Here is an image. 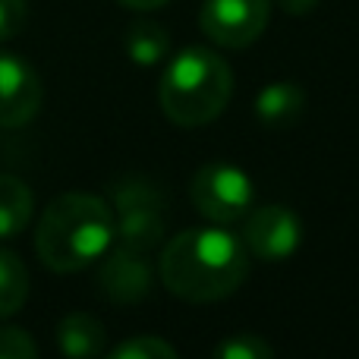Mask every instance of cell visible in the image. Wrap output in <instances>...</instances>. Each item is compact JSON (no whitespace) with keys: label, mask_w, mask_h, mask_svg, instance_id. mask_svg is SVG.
Segmentation results:
<instances>
[{"label":"cell","mask_w":359,"mask_h":359,"mask_svg":"<svg viewBox=\"0 0 359 359\" xmlns=\"http://www.w3.org/2000/svg\"><path fill=\"white\" fill-rule=\"evenodd\" d=\"M299 240H303V224H299L297 211L284 208V205L252 208L246 215V224H243L246 249L265 262H280L287 255H293Z\"/></svg>","instance_id":"cell-7"},{"label":"cell","mask_w":359,"mask_h":359,"mask_svg":"<svg viewBox=\"0 0 359 359\" xmlns=\"http://www.w3.org/2000/svg\"><path fill=\"white\" fill-rule=\"evenodd\" d=\"M29 299V271L25 262L10 249H0V318L16 316Z\"/></svg>","instance_id":"cell-14"},{"label":"cell","mask_w":359,"mask_h":359,"mask_svg":"<svg viewBox=\"0 0 359 359\" xmlns=\"http://www.w3.org/2000/svg\"><path fill=\"white\" fill-rule=\"evenodd\" d=\"M44 88L38 73L16 54L0 50V126L16 130L38 114Z\"/></svg>","instance_id":"cell-8"},{"label":"cell","mask_w":359,"mask_h":359,"mask_svg":"<svg viewBox=\"0 0 359 359\" xmlns=\"http://www.w3.org/2000/svg\"><path fill=\"white\" fill-rule=\"evenodd\" d=\"M249 249L221 227L183 230L161 252V280L177 299L217 303L243 287Z\"/></svg>","instance_id":"cell-1"},{"label":"cell","mask_w":359,"mask_h":359,"mask_svg":"<svg viewBox=\"0 0 359 359\" xmlns=\"http://www.w3.org/2000/svg\"><path fill=\"white\" fill-rule=\"evenodd\" d=\"M107 359H180V356L168 341L142 334V337H130V341L117 344Z\"/></svg>","instance_id":"cell-16"},{"label":"cell","mask_w":359,"mask_h":359,"mask_svg":"<svg viewBox=\"0 0 359 359\" xmlns=\"http://www.w3.org/2000/svg\"><path fill=\"white\" fill-rule=\"evenodd\" d=\"M98 284L107 299L114 303H139L151 290V265L145 262V252L117 246L98 271Z\"/></svg>","instance_id":"cell-9"},{"label":"cell","mask_w":359,"mask_h":359,"mask_svg":"<svg viewBox=\"0 0 359 359\" xmlns=\"http://www.w3.org/2000/svg\"><path fill=\"white\" fill-rule=\"evenodd\" d=\"M211 359H274V353H271L265 337L233 334V337H224V341L217 344Z\"/></svg>","instance_id":"cell-15"},{"label":"cell","mask_w":359,"mask_h":359,"mask_svg":"<svg viewBox=\"0 0 359 359\" xmlns=\"http://www.w3.org/2000/svg\"><path fill=\"white\" fill-rule=\"evenodd\" d=\"M117 4L130 6V10H158V6H164L168 0H117Z\"/></svg>","instance_id":"cell-20"},{"label":"cell","mask_w":359,"mask_h":359,"mask_svg":"<svg viewBox=\"0 0 359 359\" xmlns=\"http://www.w3.org/2000/svg\"><path fill=\"white\" fill-rule=\"evenodd\" d=\"M117 215H114V240L117 246L149 252L164 236V217H161V198L155 189L142 183H123L114 189Z\"/></svg>","instance_id":"cell-5"},{"label":"cell","mask_w":359,"mask_h":359,"mask_svg":"<svg viewBox=\"0 0 359 359\" xmlns=\"http://www.w3.org/2000/svg\"><path fill=\"white\" fill-rule=\"evenodd\" d=\"M29 22V4L25 0H0V41H10Z\"/></svg>","instance_id":"cell-18"},{"label":"cell","mask_w":359,"mask_h":359,"mask_svg":"<svg viewBox=\"0 0 359 359\" xmlns=\"http://www.w3.org/2000/svg\"><path fill=\"white\" fill-rule=\"evenodd\" d=\"M32 208L35 202L29 186L10 174H0V240H13L16 233H22Z\"/></svg>","instance_id":"cell-12"},{"label":"cell","mask_w":359,"mask_h":359,"mask_svg":"<svg viewBox=\"0 0 359 359\" xmlns=\"http://www.w3.org/2000/svg\"><path fill=\"white\" fill-rule=\"evenodd\" d=\"M0 359H38V347L29 331L0 328Z\"/></svg>","instance_id":"cell-17"},{"label":"cell","mask_w":359,"mask_h":359,"mask_svg":"<svg viewBox=\"0 0 359 359\" xmlns=\"http://www.w3.org/2000/svg\"><path fill=\"white\" fill-rule=\"evenodd\" d=\"M104 325L88 312H69L57 325V347L67 359H95L104 350Z\"/></svg>","instance_id":"cell-11"},{"label":"cell","mask_w":359,"mask_h":359,"mask_svg":"<svg viewBox=\"0 0 359 359\" xmlns=\"http://www.w3.org/2000/svg\"><path fill=\"white\" fill-rule=\"evenodd\" d=\"M114 243V211L92 192H63L38 221V259L57 274L82 271L107 255Z\"/></svg>","instance_id":"cell-2"},{"label":"cell","mask_w":359,"mask_h":359,"mask_svg":"<svg viewBox=\"0 0 359 359\" xmlns=\"http://www.w3.org/2000/svg\"><path fill=\"white\" fill-rule=\"evenodd\" d=\"M123 48L136 67H155L168 57L170 50V35L151 19H136L123 35Z\"/></svg>","instance_id":"cell-13"},{"label":"cell","mask_w":359,"mask_h":359,"mask_svg":"<svg viewBox=\"0 0 359 359\" xmlns=\"http://www.w3.org/2000/svg\"><path fill=\"white\" fill-rule=\"evenodd\" d=\"M192 205L211 224H233L252 211V180L227 161L205 164L192 177Z\"/></svg>","instance_id":"cell-4"},{"label":"cell","mask_w":359,"mask_h":359,"mask_svg":"<svg viewBox=\"0 0 359 359\" xmlns=\"http://www.w3.org/2000/svg\"><path fill=\"white\" fill-rule=\"evenodd\" d=\"M230 92H233V73L227 60L208 48H186L164 69L158 101L170 123L192 130L221 117Z\"/></svg>","instance_id":"cell-3"},{"label":"cell","mask_w":359,"mask_h":359,"mask_svg":"<svg viewBox=\"0 0 359 359\" xmlns=\"http://www.w3.org/2000/svg\"><path fill=\"white\" fill-rule=\"evenodd\" d=\"M268 13H271V0H205L198 25L215 44L240 50L262 38Z\"/></svg>","instance_id":"cell-6"},{"label":"cell","mask_w":359,"mask_h":359,"mask_svg":"<svg viewBox=\"0 0 359 359\" xmlns=\"http://www.w3.org/2000/svg\"><path fill=\"white\" fill-rule=\"evenodd\" d=\"M303 107L306 92L297 82H271L255 95V117L262 126H271V130H284V126L297 123Z\"/></svg>","instance_id":"cell-10"},{"label":"cell","mask_w":359,"mask_h":359,"mask_svg":"<svg viewBox=\"0 0 359 359\" xmlns=\"http://www.w3.org/2000/svg\"><path fill=\"white\" fill-rule=\"evenodd\" d=\"M278 6L284 13H290V16H306V13H312L318 6V0H278Z\"/></svg>","instance_id":"cell-19"}]
</instances>
